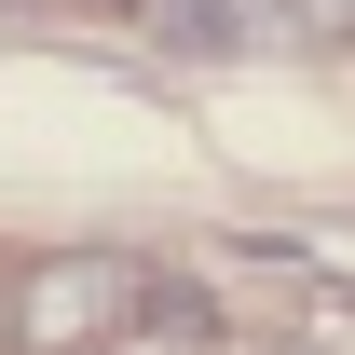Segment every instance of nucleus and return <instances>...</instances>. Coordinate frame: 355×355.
Returning <instances> with one entry per match:
<instances>
[{"label": "nucleus", "mask_w": 355, "mask_h": 355, "mask_svg": "<svg viewBox=\"0 0 355 355\" xmlns=\"http://www.w3.org/2000/svg\"><path fill=\"white\" fill-rule=\"evenodd\" d=\"M0 355H14V273H0Z\"/></svg>", "instance_id": "nucleus-3"}, {"label": "nucleus", "mask_w": 355, "mask_h": 355, "mask_svg": "<svg viewBox=\"0 0 355 355\" xmlns=\"http://www.w3.org/2000/svg\"><path fill=\"white\" fill-rule=\"evenodd\" d=\"M301 42H355V0H301Z\"/></svg>", "instance_id": "nucleus-2"}, {"label": "nucleus", "mask_w": 355, "mask_h": 355, "mask_svg": "<svg viewBox=\"0 0 355 355\" xmlns=\"http://www.w3.org/2000/svg\"><path fill=\"white\" fill-rule=\"evenodd\" d=\"M273 355H301V342H273Z\"/></svg>", "instance_id": "nucleus-4"}, {"label": "nucleus", "mask_w": 355, "mask_h": 355, "mask_svg": "<svg viewBox=\"0 0 355 355\" xmlns=\"http://www.w3.org/2000/svg\"><path fill=\"white\" fill-rule=\"evenodd\" d=\"M137 314H150V260L123 246H69L14 273V355H110Z\"/></svg>", "instance_id": "nucleus-1"}]
</instances>
